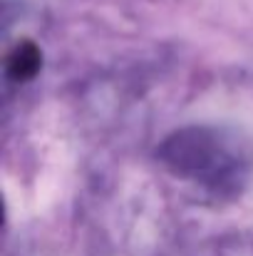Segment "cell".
Returning a JSON list of instances; mask_svg holds the SVG:
<instances>
[{"label": "cell", "instance_id": "6da1fadb", "mask_svg": "<svg viewBox=\"0 0 253 256\" xmlns=\"http://www.w3.org/2000/svg\"><path fill=\"white\" fill-rule=\"evenodd\" d=\"M40 65H42V52L30 40H20L5 58V72H7V78L12 82L32 80L37 75Z\"/></svg>", "mask_w": 253, "mask_h": 256}]
</instances>
